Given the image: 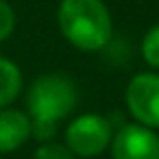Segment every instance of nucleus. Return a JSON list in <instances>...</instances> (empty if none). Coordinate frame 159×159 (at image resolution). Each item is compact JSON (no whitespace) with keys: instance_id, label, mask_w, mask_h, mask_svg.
<instances>
[{"instance_id":"obj_1","label":"nucleus","mask_w":159,"mask_h":159,"mask_svg":"<svg viewBox=\"0 0 159 159\" xmlns=\"http://www.w3.org/2000/svg\"><path fill=\"white\" fill-rule=\"evenodd\" d=\"M79 102L76 85L61 72H48L37 76L26 94V113L31 118V137L39 144L52 142L57 135V122L68 118Z\"/></svg>"},{"instance_id":"obj_2","label":"nucleus","mask_w":159,"mask_h":159,"mask_svg":"<svg viewBox=\"0 0 159 159\" xmlns=\"http://www.w3.org/2000/svg\"><path fill=\"white\" fill-rule=\"evenodd\" d=\"M57 26L66 42L83 52L102 50L113 35V20L105 0H61Z\"/></svg>"},{"instance_id":"obj_3","label":"nucleus","mask_w":159,"mask_h":159,"mask_svg":"<svg viewBox=\"0 0 159 159\" xmlns=\"http://www.w3.org/2000/svg\"><path fill=\"white\" fill-rule=\"evenodd\" d=\"M113 137L111 122L100 113H81L66 129V146L83 159L102 155Z\"/></svg>"},{"instance_id":"obj_4","label":"nucleus","mask_w":159,"mask_h":159,"mask_svg":"<svg viewBox=\"0 0 159 159\" xmlns=\"http://www.w3.org/2000/svg\"><path fill=\"white\" fill-rule=\"evenodd\" d=\"M124 102L135 122L159 129V72L135 74L124 92Z\"/></svg>"},{"instance_id":"obj_5","label":"nucleus","mask_w":159,"mask_h":159,"mask_svg":"<svg viewBox=\"0 0 159 159\" xmlns=\"http://www.w3.org/2000/svg\"><path fill=\"white\" fill-rule=\"evenodd\" d=\"M109 148L113 159H159V133L139 122L122 124Z\"/></svg>"},{"instance_id":"obj_6","label":"nucleus","mask_w":159,"mask_h":159,"mask_svg":"<svg viewBox=\"0 0 159 159\" xmlns=\"http://www.w3.org/2000/svg\"><path fill=\"white\" fill-rule=\"evenodd\" d=\"M31 137V118L20 109H0V155L18 150Z\"/></svg>"},{"instance_id":"obj_7","label":"nucleus","mask_w":159,"mask_h":159,"mask_svg":"<svg viewBox=\"0 0 159 159\" xmlns=\"http://www.w3.org/2000/svg\"><path fill=\"white\" fill-rule=\"evenodd\" d=\"M22 94V70L9 57H0V109L9 107Z\"/></svg>"},{"instance_id":"obj_8","label":"nucleus","mask_w":159,"mask_h":159,"mask_svg":"<svg viewBox=\"0 0 159 159\" xmlns=\"http://www.w3.org/2000/svg\"><path fill=\"white\" fill-rule=\"evenodd\" d=\"M139 50H142L144 61H146L152 70H159V22L152 24V26L144 33Z\"/></svg>"},{"instance_id":"obj_9","label":"nucleus","mask_w":159,"mask_h":159,"mask_svg":"<svg viewBox=\"0 0 159 159\" xmlns=\"http://www.w3.org/2000/svg\"><path fill=\"white\" fill-rule=\"evenodd\" d=\"M33 159H76V155L66 144H59L52 139V142L39 144L33 152Z\"/></svg>"},{"instance_id":"obj_10","label":"nucleus","mask_w":159,"mask_h":159,"mask_svg":"<svg viewBox=\"0 0 159 159\" xmlns=\"http://www.w3.org/2000/svg\"><path fill=\"white\" fill-rule=\"evenodd\" d=\"M16 31V11L7 0H0V42H5Z\"/></svg>"}]
</instances>
